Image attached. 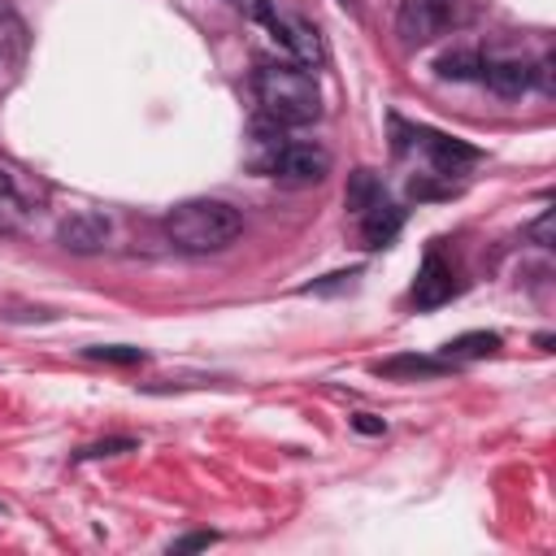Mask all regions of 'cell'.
<instances>
[{
  "label": "cell",
  "mask_w": 556,
  "mask_h": 556,
  "mask_svg": "<svg viewBox=\"0 0 556 556\" xmlns=\"http://www.w3.org/2000/svg\"><path fill=\"white\" fill-rule=\"evenodd\" d=\"M252 91H256V104L269 122L278 126H308L317 122L321 113V91H317V78L295 65V61H274V65H261L256 78H252Z\"/></svg>",
  "instance_id": "obj_1"
},
{
  "label": "cell",
  "mask_w": 556,
  "mask_h": 556,
  "mask_svg": "<svg viewBox=\"0 0 556 556\" xmlns=\"http://www.w3.org/2000/svg\"><path fill=\"white\" fill-rule=\"evenodd\" d=\"M243 217L235 204L226 200H182L178 208H169L165 217V235L178 252L204 256V252H222L239 239Z\"/></svg>",
  "instance_id": "obj_2"
},
{
  "label": "cell",
  "mask_w": 556,
  "mask_h": 556,
  "mask_svg": "<svg viewBox=\"0 0 556 556\" xmlns=\"http://www.w3.org/2000/svg\"><path fill=\"white\" fill-rule=\"evenodd\" d=\"M456 17V0H400L395 4V35L408 48L439 39Z\"/></svg>",
  "instance_id": "obj_3"
},
{
  "label": "cell",
  "mask_w": 556,
  "mask_h": 556,
  "mask_svg": "<svg viewBox=\"0 0 556 556\" xmlns=\"http://www.w3.org/2000/svg\"><path fill=\"white\" fill-rule=\"evenodd\" d=\"M269 174L287 187H317L330 174V152L321 143H282Z\"/></svg>",
  "instance_id": "obj_4"
},
{
  "label": "cell",
  "mask_w": 556,
  "mask_h": 556,
  "mask_svg": "<svg viewBox=\"0 0 556 556\" xmlns=\"http://www.w3.org/2000/svg\"><path fill=\"white\" fill-rule=\"evenodd\" d=\"M261 26H269V35L291 52V61L295 65H321V56H326V48H321V39H317V30L313 26H304V22H287V17H278V13H269Z\"/></svg>",
  "instance_id": "obj_5"
},
{
  "label": "cell",
  "mask_w": 556,
  "mask_h": 556,
  "mask_svg": "<svg viewBox=\"0 0 556 556\" xmlns=\"http://www.w3.org/2000/svg\"><path fill=\"white\" fill-rule=\"evenodd\" d=\"M443 300H452V269L443 256H426L421 269H417V282H413V304L417 308H439Z\"/></svg>",
  "instance_id": "obj_6"
},
{
  "label": "cell",
  "mask_w": 556,
  "mask_h": 556,
  "mask_svg": "<svg viewBox=\"0 0 556 556\" xmlns=\"http://www.w3.org/2000/svg\"><path fill=\"white\" fill-rule=\"evenodd\" d=\"M61 243L65 248H74V252H96V248H104V239H109V222L100 217V213H91V208H78V213H70L65 222H61Z\"/></svg>",
  "instance_id": "obj_7"
},
{
  "label": "cell",
  "mask_w": 556,
  "mask_h": 556,
  "mask_svg": "<svg viewBox=\"0 0 556 556\" xmlns=\"http://www.w3.org/2000/svg\"><path fill=\"white\" fill-rule=\"evenodd\" d=\"M482 78H486V87L495 91V96H504V100H513V96H521L526 87H530V78H534V70L526 65V61H495V56H486L482 61Z\"/></svg>",
  "instance_id": "obj_8"
},
{
  "label": "cell",
  "mask_w": 556,
  "mask_h": 556,
  "mask_svg": "<svg viewBox=\"0 0 556 556\" xmlns=\"http://www.w3.org/2000/svg\"><path fill=\"white\" fill-rule=\"evenodd\" d=\"M400 222H404V213L395 204H387V195H382L374 208L361 213V235H365L369 248H382V243H391V235L400 230Z\"/></svg>",
  "instance_id": "obj_9"
},
{
  "label": "cell",
  "mask_w": 556,
  "mask_h": 556,
  "mask_svg": "<svg viewBox=\"0 0 556 556\" xmlns=\"http://www.w3.org/2000/svg\"><path fill=\"white\" fill-rule=\"evenodd\" d=\"M500 348V334L495 330H469V334H456L452 343L439 348V356L447 365H460V361H478V356H491Z\"/></svg>",
  "instance_id": "obj_10"
},
{
  "label": "cell",
  "mask_w": 556,
  "mask_h": 556,
  "mask_svg": "<svg viewBox=\"0 0 556 556\" xmlns=\"http://www.w3.org/2000/svg\"><path fill=\"white\" fill-rule=\"evenodd\" d=\"M447 369L452 365L443 356H391V361L374 365V374H382V378H439Z\"/></svg>",
  "instance_id": "obj_11"
},
{
  "label": "cell",
  "mask_w": 556,
  "mask_h": 556,
  "mask_svg": "<svg viewBox=\"0 0 556 556\" xmlns=\"http://www.w3.org/2000/svg\"><path fill=\"white\" fill-rule=\"evenodd\" d=\"M26 195H22V187H17V178L0 165V235H17L22 226H26Z\"/></svg>",
  "instance_id": "obj_12"
},
{
  "label": "cell",
  "mask_w": 556,
  "mask_h": 556,
  "mask_svg": "<svg viewBox=\"0 0 556 556\" xmlns=\"http://www.w3.org/2000/svg\"><path fill=\"white\" fill-rule=\"evenodd\" d=\"M430 156H434V169L439 174H456L460 165H473L478 161V148H469L460 139H447V135H430Z\"/></svg>",
  "instance_id": "obj_13"
},
{
  "label": "cell",
  "mask_w": 556,
  "mask_h": 556,
  "mask_svg": "<svg viewBox=\"0 0 556 556\" xmlns=\"http://www.w3.org/2000/svg\"><path fill=\"white\" fill-rule=\"evenodd\" d=\"M382 195H387V191H382V182H378L369 169H356V174L348 178V208H352L356 217H361L365 208H374Z\"/></svg>",
  "instance_id": "obj_14"
},
{
  "label": "cell",
  "mask_w": 556,
  "mask_h": 556,
  "mask_svg": "<svg viewBox=\"0 0 556 556\" xmlns=\"http://www.w3.org/2000/svg\"><path fill=\"white\" fill-rule=\"evenodd\" d=\"M439 74L443 78H478L482 56L478 52H447V56H439Z\"/></svg>",
  "instance_id": "obj_15"
},
{
  "label": "cell",
  "mask_w": 556,
  "mask_h": 556,
  "mask_svg": "<svg viewBox=\"0 0 556 556\" xmlns=\"http://www.w3.org/2000/svg\"><path fill=\"white\" fill-rule=\"evenodd\" d=\"M87 356L113 361V365H135V361H143V348H87Z\"/></svg>",
  "instance_id": "obj_16"
},
{
  "label": "cell",
  "mask_w": 556,
  "mask_h": 556,
  "mask_svg": "<svg viewBox=\"0 0 556 556\" xmlns=\"http://www.w3.org/2000/svg\"><path fill=\"white\" fill-rule=\"evenodd\" d=\"M135 439H104V443H91L78 452V460H91V456H113V452H130Z\"/></svg>",
  "instance_id": "obj_17"
},
{
  "label": "cell",
  "mask_w": 556,
  "mask_h": 556,
  "mask_svg": "<svg viewBox=\"0 0 556 556\" xmlns=\"http://www.w3.org/2000/svg\"><path fill=\"white\" fill-rule=\"evenodd\" d=\"M208 543H217V534H208V530H200V534H187V539H178V543H169V552H200V547H208Z\"/></svg>",
  "instance_id": "obj_18"
},
{
  "label": "cell",
  "mask_w": 556,
  "mask_h": 556,
  "mask_svg": "<svg viewBox=\"0 0 556 556\" xmlns=\"http://www.w3.org/2000/svg\"><path fill=\"white\" fill-rule=\"evenodd\" d=\"M352 278H361V269H348V274H330L326 282H313L308 291H317V295H321V291H339V287H352Z\"/></svg>",
  "instance_id": "obj_19"
},
{
  "label": "cell",
  "mask_w": 556,
  "mask_h": 556,
  "mask_svg": "<svg viewBox=\"0 0 556 556\" xmlns=\"http://www.w3.org/2000/svg\"><path fill=\"white\" fill-rule=\"evenodd\" d=\"M239 13H248V17H256V22H265L269 13H274V4L269 0H230Z\"/></svg>",
  "instance_id": "obj_20"
},
{
  "label": "cell",
  "mask_w": 556,
  "mask_h": 556,
  "mask_svg": "<svg viewBox=\"0 0 556 556\" xmlns=\"http://www.w3.org/2000/svg\"><path fill=\"white\" fill-rule=\"evenodd\" d=\"M352 426H356L361 434H382V430H387V426H382L374 413H356V417H352Z\"/></svg>",
  "instance_id": "obj_21"
},
{
  "label": "cell",
  "mask_w": 556,
  "mask_h": 556,
  "mask_svg": "<svg viewBox=\"0 0 556 556\" xmlns=\"http://www.w3.org/2000/svg\"><path fill=\"white\" fill-rule=\"evenodd\" d=\"M530 235H534V239H539V243L547 248V243H552V213H543V217H539V222L530 226Z\"/></svg>",
  "instance_id": "obj_22"
},
{
  "label": "cell",
  "mask_w": 556,
  "mask_h": 556,
  "mask_svg": "<svg viewBox=\"0 0 556 556\" xmlns=\"http://www.w3.org/2000/svg\"><path fill=\"white\" fill-rule=\"evenodd\" d=\"M343 4H352V0H343Z\"/></svg>",
  "instance_id": "obj_23"
}]
</instances>
